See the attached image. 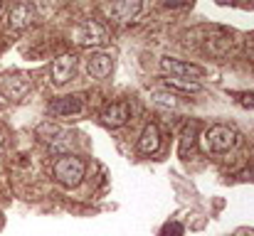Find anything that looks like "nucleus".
<instances>
[{
  "label": "nucleus",
  "instance_id": "f257e3e1",
  "mask_svg": "<svg viewBox=\"0 0 254 236\" xmlns=\"http://www.w3.org/2000/svg\"><path fill=\"white\" fill-rule=\"evenodd\" d=\"M84 172H86L84 160L77 155H62L57 157L55 165H52V175H55V180L62 187H77L84 180Z\"/></svg>",
  "mask_w": 254,
  "mask_h": 236
},
{
  "label": "nucleus",
  "instance_id": "f03ea898",
  "mask_svg": "<svg viewBox=\"0 0 254 236\" xmlns=\"http://www.w3.org/2000/svg\"><path fill=\"white\" fill-rule=\"evenodd\" d=\"M237 145V133L227 126H212L202 133V148L207 153H230Z\"/></svg>",
  "mask_w": 254,
  "mask_h": 236
},
{
  "label": "nucleus",
  "instance_id": "7ed1b4c3",
  "mask_svg": "<svg viewBox=\"0 0 254 236\" xmlns=\"http://www.w3.org/2000/svg\"><path fill=\"white\" fill-rule=\"evenodd\" d=\"M72 42L79 47H101L109 42V35L104 25H99L96 20H86L72 30Z\"/></svg>",
  "mask_w": 254,
  "mask_h": 236
},
{
  "label": "nucleus",
  "instance_id": "20e7f679",
  "mask_svg": "<svg viewBox=\"0 0 254 236\" xmlns=\"http://www.w3.org/2000/svg\"><path fill=\"white\" fill-rule=\"evenodd\" d=\"M77 74V57L74 54H60L52 64V84L55 86H64L69 79Z\"/></svg>",
  "mask_w": 254,
  "mask_h": 236
},
{
  "label": "nucleus",
  "instance_id": "39448f33",
  "mask_svg": "<svg viewBox=\"0 0 254 236\" xmlns=\"http://www.w3.org/2000/svg\"><path fill=\"white\" fill-rule=\"evenodd\" d=\"M32 20H35V5H32L30 0L15 2L12 10L7 12V27H10V30H25Z\"/></svg>",
  "mask_w": 254,
  "mask_h": 236
},
{
  "label": "nucleus",
  "instance_id": "423d86ee",
  "mask_svg": "<svg viewBox=\"0 0 254 236\" xmlns=\"http://www.w3.org/2000/svg\"><path fill=\"white\" fill-rule=\"evenodd\" d=\"M161 69L168 72L170 77H183V79H200L202 77V69L197 64H190V62H180L175 57H163L161 59Z\"/></svg>",
  "mask_w": 254,
  "mask_h": 236
},
{
  "label": "nucleus",
  "instance_id": "0eeeda50",
  "mask_svg": "<svg viewBox=\"0 0 254 236\" xmlns=\"http://www.w3.org/2000/svg\"><path fill=\"white\" fill-rule=\"evenodd\" d=\"M27 91H30V79L25 77V74L0 77V94L5 98H22Z\"/></svg>",
  "mask_w": 254,
  "mask_h": 236
},
{
  "label": "nucleus",
  "instance_id": "6e6552de",
  "mask_svg": "<svg viewBox=\"0 0 254 236\" xmlns=\"http://www.w3.org/2000/svg\"><path fill=\"white\" fill-rule=\"evenodd\" d=\"M101 118H104L106 126H111V128H121V126L131 118V106H128L126 101L111 103V106H106V108L101 111Z\"/></svg>",
  "mask_w": 254,
  "mask_h": 236
},
{
  "label": "nucleus",
  "instance_id": "1a4fd4ad",
  "mask_svg": "<svg viewBox=\"0 0 254 236\" xmlns=\"http://www.w3.org/2000/svg\"><path fill=\"white\" fill-rule=\"evenodd\" d=\"M111 67H114V62H111V57L104 54V52H91V54L86 57V74L91 79L109 77V74H111Z\"/></svg>",
  "mask_w": 254,
  "mask_h": 236
},
{
  "label": "nucleus",
  "instance_id": "9d476101",
  "mask_svg": "<svg viewBox=\"0 0 254 236\" xmlns=\"http://www.w3.org/2000/svg\"><path fill=\"white\" fill-rule=\"evenodd\" d=\"M109 10L119 22H128L141 12V0H111Z\"/></svg>",
  "mask_w": 254,
  "mask_h": 236
},
{
  "label": "nucleus",
  "instance_id": "9b49d317",
  "mask_svg": "<svg viewBox=\"0 0 254 236\" xmlns=\"http://www.w3.org/2000/svg\"><path fill=\"white\" fill-rule=\"evenodd\" d=\"M82 108H84V101L79 96H64L50 106V111L55 116H77V113H82Z\"/></svg>",
  "mask_w": 254,
  "mask_h": 236
},
{
  "label": "nucleus",
  "instance_id": "f8f14e48",
  "mask_svg": "<svg viewBox=\"0 0 254 236\" xmlns=\"http://www.w3.org/2000/svg\"><path fill=\"white\" fill-rule=\"evenodd\" d=\"M158 148H161V131H158V126L151 123V126L143 128V133L138 138V150L143 155H153Z\"/></svg>",
  "mask_w": 254,
  "mask_h": 236
},
{
  "label": "nucleus",
  "instance_id": "ddd939ff",
  "mask_svg": "<svg viewBox=\"0 0 254 236\" xmlns=\"http://www.w3.org/2000/svg\"><path fill=\"white\" fill-rule=\"evenodd\" d=\"M163 84H166L168 89L185 91V94H197V91L202 89L197 81H192V79H183V77H166V79H163Z\"/></svg>",
  "mask_w": 254,
  "mask_h": 236
},
{
  "label": "nucleus",
  "instance_id": "4468645a",
  "mask_svg": "<svg viewBox=\"0 0 254 236\" xmlns=\"http://www.w3.org/2000/svg\"><path fill=\"white\" fill-rule=\"evenodd\" d=\"M62 136H64L62 126H57V123H52V121H47V123L37 126V138H40V141H45V143H57Z\"/></svg>",
  "mask_w": 254,
  "mask_h": 236
},
{
  "label": "nucleus",
  "instance_id": "2eb2a0df",
  "mask_svg": "<svg viewBox=\"0 0 254 236\" xmlns=\"http://www.w3.org/2000/svg\"><path fill=\"white\" fill-rule=\"evenodd\" d=\"M153 98L158 101V103H163V106H178V101H175V96L173 94H153Z\"/></svg>",
  "mask_w": 254,
  "mask_h": 236
},
{
  "label": "nucleus",
  "instance_id": "dca6fc26",
  "mask_svg": "<svg viewBox=\"0 0 254 236\" xmlns=\"http://www.w3.org/2000/svg\"><path fill=\"white\" fill-rule=\"evenodd\" d=\"M183 224H178V222H173V224H166V229H163V234L166 236H183Z\"/></svg>",
  "mask_w": 254,
  "mask_h": 236
},
{
  "label": "nucleus",
  "instance_id": "f3484780",
  "mask_svg": "<svg viewBox=\"0 0 254 236\" xmlns=\"http://www.w3.org/2000/svg\"><path fill=\"white\" fill-rule=\"evenodd\" d=\"M242 106L254 108V94H242Z\"/></svg>",
  "mask_w": 254,
  "mask_h": 236
},
{
  "label": "nucleus",
  "instance_id": "a211bd4d",
  "mask_svg": "<svg viewBox=\"0 0 254 236\" xmlns=\"http://www.w3.org/2000/svg\"><path fill=\"white\" fill-rule=\"evenodd\" d=\"M170 7H180V5H192V0H168Z\"/></svg>",
  "mask_w": 254,
  "mask_h": 236
},
{
  "label": "nucleus",
  "instance_id": "6ab92c4d",
  "mask_svg": "<svg viewBox=\"0 0 254 236\" xmlns=\"http://www.w3.org/2000/svg\"><path fill=\"white\" fill-rule=\"evenodd\" d=\"M217 2H222V5H227V2H230V0H217Z\"/></svg>",
  "mask_w": 254,
  "mask_h": 236
},
{
  "label": "nucleus",
  "instance_id": "aec40b11",
  "mask_svg": "<svg viewBox=\"0 0 254 236\" xmlns=\"http://www.w3.org/2000/svg\"><path fill=\"white\" fill-rule=\"evenodd\" d=\"M0 150H2V136H0Z\"/></svg>",
  "mask_w": 254,
  "mask_h": 236
},
{
  "label": "nucleus",
  "instance_id": "412c9836",
  "mask_svg": "<svg viewBox=\"0 0 254 236\" xmlns=\"http://www.w3.org/2000/svg\"><path fill=\"white\" fill-rule=\"evenodd\" d=\"M0 12H2V0H0Z\"/></svg>",
  "mask_w": 254,
  "mask_h": 236
}]
</instances>
